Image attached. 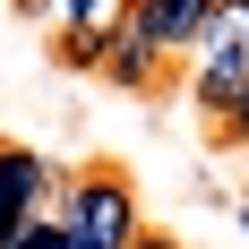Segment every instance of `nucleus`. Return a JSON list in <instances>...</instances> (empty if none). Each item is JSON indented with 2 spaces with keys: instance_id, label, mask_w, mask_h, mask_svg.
<instances>
[{
  "instance_id": "obj_1",
  "label": "nucleus",
  "mask_w": 249,
  "mask_h": 249,
  "mask_svg": "<svg viewBox=\"0 0 249 249\" xmlns=\"http://www.w3.org/2000/svg\"><path fill=\"white\" fill-rule=\"evenodd\" d=\"M241 86H249V0H215V26L198 35V77H189V95H198L206 121H232Z\"/></svg>"
},
{
  "instance_id": "obj_6",
  "label": "nucleus",
  "mask_w": 249,
  "mask_h": 249,
  "mask_svg": "<svg viewBox=\"0 0 249 249\" xmlns=\"http://www.w3.org/2000/svg\"><path fill=\"white\" fill-rule=\"evenodd\" d=\"M121 9H129V0H60V18H69V35H86V43H103V35H121Z\"/></svg>"
},
{
  "instance_id": "obj_3",
  "label": "nucleus",
  "mask_w": 249,
  "mask_h": 249,
  "mask_svg": "<svg viewBox=\"0 0 249 249\" xmlns=\"http://www.w3.org/2000/svg\"><path fill=\"white\" fill-rule=\"evenodd\" d=\"M121 26L155 52V60H163V52H189L206 26H215V0H129Z\"/></svg>"
},
{
  "instance_id": "obj_2",
  "label": "nucleus",
  "mask_w": 249,
  "mask_h": 249,
  "mask_svg": "<svg viewBox=\"0 0 249 249\" xmlns=\"http://www.w3.org/2000/svg\"><path fill=\"white\" fill-rule=\"evenodd\" d=\"M60 241L69 249H129L138 241V198H129V180L121 172H86V180H69V198H60Z\"/></svg>"
},
{
  "instance_id": "obj_9",
  "label": "nucleus",
  "mask_w": 249,
  "mask_h": 249,
  "mask_svg": "<svg viewBox=\"0 0 249 249\" xmlns=\"http://www.w3.org/2000/svg\"><path fill=\"white\" fill-rule=\"evenodd\" d=\"M129 249H172V241H163V232H138V241H129Z\"/></svg>"
},
{
  "instance_id": "obj_8",
  "label": "nucleus",
  "mask_w": 249,
  "mask_h": 249,
  "mask_svg": "<svg viewBox=\"0 0 249 249\" xmlns=\"http://www.w3.org/2000/svg\"><path fill=\"white\" fill-rule=\"evenodd\" d=\"M9 249H60V224H52V215H43V224H26V232H18V241H9Z\"/></svg>"
},
{
  "instance_id": "obj_4",
  "label": "nucleus",
  "mask_w": 249,
  "mask_h": 249,
  "mask_svg": "<svg viewBox=\"0 0 249 249\" xmlns=\"http://www.w3.org/2000/svg\"><path fill=\"white\" fill-rule=\"evenodd\" d=\"M43 189H52V163L26 146H0V249L18 241L26 224H43Z\"/></svg>"
},
{
  "instance_id": "obj_7",
  "label": "nucleus",
  "mask_w": 249,
  "mask_h": 249,
  "mask_svg": "<svg viewBox=\"0 0 249 249\" xmlns=\"http://www.w3.org/2000/svg\"><path fill=\"white\" fill-rule=\"evenodd\" d=\"M103 43H112V35H103ZM103 43H86V35H60V69H95V52Z\"/></svg>"
},
{
  "instance_id": "obj_5",
  "label": "nucleus",
  "mask_w": 249,
  "mask_h": 249,
  "mask_svg": "<svg viewBox=\"0 0 249 249\" xmlns=\"http://www.w3.org/2000/svg\"><path fill=\"white\" fill-rule=\"evenodd\" d=\"M95 69L112 77V86H155V69H163V60H155V52H146V43H138V35L121 26V35H112V43L95 52Z\"/></svg>"
}]
</instances>
